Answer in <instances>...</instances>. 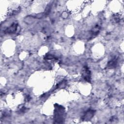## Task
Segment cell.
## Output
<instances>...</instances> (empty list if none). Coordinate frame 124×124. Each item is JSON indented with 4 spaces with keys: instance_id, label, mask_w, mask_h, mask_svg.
I'll list each match as a JSON object with an SVG mask.
<instances>
[{
    "instance_id": "cell-1",
    "label": "cell",
    "mask_w": 124,
    "mask_h": 124,
    "mask_svg": "<svg viewBox=\"0 0 124 124\" xmlns=\"http://www.w3.org/2000/svg\"><path fill=\"white\" fill-rule=\"evenodd\" d=\"M54 107V120L58 123H62L64 118V108L58 104H55Z\"/></svg>"
},
{
    "instance_id": "cell-2",
    "label": "cell",
    "mask_w": 124,
    "mask_h": 124,
    "mask_svg": "<svg viewBox=\"0 0 124 124\" xmlns=\"http://www.w3.org/2000/svg\"><path fill=\"white\" fill-rule=\"evenodd\" d=\"M82 76L85 80L90 82L91 80V73L87 66H84L82 70Z\"/></svg>"
},
{
    "instance_id": "cell-5",
    "label": "cell",
    "mask_w": 124,
    "mask_h": 124,
    "mask_svg": "<svg viewBox=\"0 0 124 124\" xmlns=\"http://www.w3.org/2000/svg\"><path fill=\"white\" fill-rule=\"evenodd\" d=\"M118 63V58L114 57L112 58L108 63L107 67L109 69L114 68L116 67Z\"/></svg>"
},
{
    "instance_id": "cell-3",
    "label": "cell",
    "mask_w": 124,
    "mask_h": 124,
    "mask_svg": "<svg viewBox=\"0 0 124 124\" xmlns=\"http://www.w3.org/2000/svg\"><path fill=\"white\" fill-rule=\"evenodd\" d=\"M17 22H14L10 26L7 27L4 31V32L6 34H13L16 32L17 28Z\"/></svg>"
},
{
    "instance_id": "cell-6",
    "label": "cell",
    "mask_w": 124,
    "mask_h": 124,
    "mask_svg": "<svg viewBox=\"0 0 124 124\" xmlns=\"http://www.w3.org/2000/svg\"><path fill=\"white\" fill-rule=\"evenodd\" d=\"M100 29V26H99L97 25H96L95 27H94L91 31V36L90 37V39H92L94 38L96 36H97L99 32Z\"/></svg>"
},
{
    "instance_id": "cell-4",
    "label": "cell",
    "mask_w": 124,
    "mask_h": 124,
    "mask_svg": "<svg viewBox=\"0 0 124 124\" xmlns=\"http://www.w3.org/2000/svg\"><path fill=\"white\" fill-rule=\"evenodd\" d=\"M95 113V111L93 109H88L87 110L84 114V115L82 116V119L84 121H88L91 119Z\"/></svg>"
},
{
    "instance_id": "cell-7",
    "label": "cell",
    "mask_w": 124,
    "mask_h": 124,
    "mask_svg": "<svg viewBox=\"0 0 124 124\" xmlns=\"http://www.w3.org/2000/svg\"><path fill=\"white\" fill-rule=\"evenodd\" d=\"M113 20H115V22H118L120 21V18L117 16H113Z\"/></svg>"
}]
</instances>
